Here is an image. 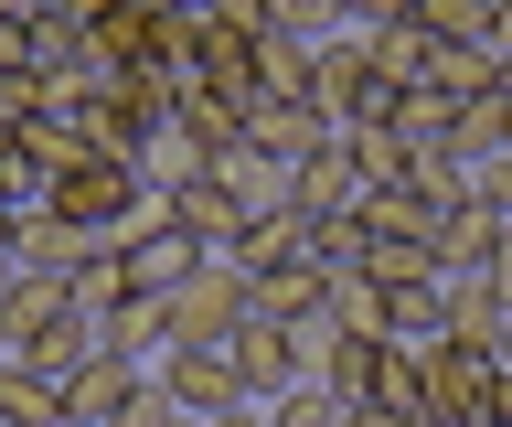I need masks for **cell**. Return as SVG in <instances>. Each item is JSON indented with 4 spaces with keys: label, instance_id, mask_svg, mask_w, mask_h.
<instances>
[{
    "label": "cell",
    "instance_id": "cell-1",
    "mask_svg": "<svg viewBox=\"0 0 512 427\" xmlns=\"http://www.w3.org/2000/svg\"><path fill=\"white\" fill-rule=\"evenodd\" d=\"M310 107H320V129H384V118H395V86L374 75L363 33L310 43Z\"/></svg>",
    "mask_w": 512,
    "mask_h": 427
},
{
    "label": "cell",
    "instance_id": "cell-2",
    "mask_svg": "<svg viewBox=\"0 0 512 427\" xmlns=\"http://www.w3.org/2000/svg\"><path fill=\"white\" fill-rule=\"evenodd\" d=\"M160 385L182 417H224V406H246V374H235V342H171L160 353Z\"/></svg>",
    "mask_w": 512,
    "mask_h": 427
},
{
    "label": "cell",
    "instance_id": "cell-3",
    "mask_svg": "<svg viewBox=\"0 0 512 427\" xmlns=\"http://www.w3.org/2000/svg\"><path fill=\"white\" fill-rule=\"evenodd\" d=\"M214 182L235 193V214H246V225H256V214H299V161H278V150H256L246 129H235V139L214 150Z\"/></svg>",
    "mask_w": 512,
    "mask_h": 427
},
{
    "label": "cell",
    "instance_id": "cell-4",
    "mask_svg": "<svg viewBox=\"0 0 512 427\" xmlns=\"http://www.w3.org/2000/svg\"><path fill=\"white\" fill-rule=\"evenodd\" d=\"M235 310H246V267H235V257H203L182 289H171V342H224Z\"/></svg>",
    "mask_w": 512,
    "mask_h": 427
},
{
    "label": "cell",
    "instance_id": "cell-5",
    "mask_svg": "<svg viewBox=\"0 0 512 427\" xmlns=\"http://www.w3.org/2000/svg\"><path fill=\"white\" fill-rule=\"evenodd\" d=\"M416 363H427V417H448V427H480V417H491V385H502V363H491V353L438 342V353H416Z\"/></svg>",
    "mask_w": 512,
    "mask_h": 427
},
{
    "label": "cell",
    "instance_id": "cell-6",
    "mask_svg": "<svg viewBox=\"0 0 512 427\" xmlns=\"http://www.w3.org/2000/svg\"><path fill=\"white\" fill-rule=\"evenodd\" d=\"M160 214H171V235H182L192 257H235V235H246V214H235V193H224L214 171L182 182V193H160Z\"/></svg>",
    "mask_w": 512,
    "mask_h": 427
},
{
    "label": "cell",
    "instance_id": "cell-7",
    "mask_svg": "<svg viewBox=\"0 0 512 427\" xmlns=\"http://www.w3.org/2000/svg\"><path fill=\"white\" fill-rule=\"evenodd\" d=\"M502 214H491V203H448L438 214V235H427V267H438V278H480V267L502 257Z\"/></svg>",
    "mask_w": 512,
    "mask_h": 427
},
{
    "label": "cell",
    "instance_id": "cell-8",
    "mask_svg": "<svg viewBox=\"0 0 512 427\" xmlns=\"http://www.w3.org/2000/svg\"><path fill=\"white\" fill-rule=\"evenodd\" d=\"M256 43H267V33H235V22H214V11H203V33H192V86H214V97L256 107Z\"/></svg>",
    "mask_w": 512,
    "mask_h": 427
},
{
    "label": "cell",
    "instance_id": "cell-9",
    "mask_svg": "<svg viewBox=\"0 0 512 427\" xmlns=\"http://www.w3.org/2000/svg\"><path fill=\"white\" fill-rule=\"evenodd\" d=\"M224 342H235V374H246V395H256V406L299 385V353H288V331H278V321L235 310V331H224Z\"/></svg>",
    "mask_w": 512,
    "mask_h": 427
},
{
    "label": "cell",
    "instance_id": "cell-10",
    "mask_svg": "<svg viewBox=\"0 0 512 427\" xmlns=\"http://www.w3.org/2000/svg\"><path fill=\"white\" fill-rule=\"evenodd\" d=\"M11 257H22L32 278H75L86 257H107V235L64 225V214H22V235H11Z\"/></svg>",
    "mask_w": 512,
    "mask_h": 427
},
{
    "label": "cell",
    "instance_id": "cell-11",
    "mask_svg": "<svg viewBox=\"0 0 512 427\" xmlns=\"http://www.w3.org/2000/svg\"><path fill=\"white\" fill-rule=\"evenodd\" d=\"M128 395H139V363L96 353L86 374H64V427H118V417H128Z\"/></svg>",
    "mask_w": 512,
    "mask_h": 427
},
{
    "label": "cell",
    "instance_id": "cell-12",
    "mask_svg": "<svg viewBox=\"0 0 512 427\" xmlns=\"http://www.w3.org/2000/svg\"><path fill=\"white\" fill-rule=\"evenodd\" d=\"M352 203H363V161H352V129H331L299 161V214H352Z\"/></svg>",
    "mask_w": 512,
    "mask_h": 427
},
{
    "label": "cell",
    "instance_id": "cell-13",
    "mask_svg": "<svg viewBox=\"0 0 512 427\" xmlns=\"http://www.w3.org/2000/svg\"><path fill=\"white\" fill-rule=\"evenodd\" d=\"M118 267H128V289H139V299H171V289H182V278H192L203 257H192L182 235H171V214H160L150 235H128V246H118Z\"/></svg>",
    "mask_w": 512,
    "mask_h": 427
},
{
    "label": "cell",
    "instance_id": "cell-14",
    "mask_svg": "<svg viewBox=\"0 0 512 427\" xmlns=\"http://www.w3.org/2000/svg\"><path fill=\"white\" fill-rule=\"evenodd\" d=\"M246 139H256V150H278V161H310L331 129H320L310 97H256V107H246Z\"/></svg>",
    "mask_w": 512,
    "mask_h": 427
},
{
    "label": "cell",
    "instance_id": "cell-15",
    "mask_svg": "<svg viewBox=\"0 0 512 427\" xmlns=\"http://www.w3.org/2000/svg\"><path fill=\"white\" fill-rule=\"evenodd\" d=\"M438 321H448V342L491 353V342H502V299H491V278H438Z\"/></svg>",
    "mask_w": 512,
    "mask_h": 427
},
{
    "label": "cell",
    "instance_id": "cell-16",
    "mask_svg": "<svg viewBox=\"0 0 512 427\" xmlns=\"http://www.w3.org/2000/svg\"><path fill=\"white\" fill-rule=\"evenodd\" d=\"M54 321H64V278H32L22 267V278L0 289V353H22L32 331H54Z\"/></svg>",
    "mask_w": 512,
    "mask_h": 427
},
{
    "label": "cell",
    "instance_id": "cell-17",
    "mask_svg": "<svg viewBox=\"0 0 512 427\" xmlns=\"http://www.w3.org/2000/svg\"><path fill=\"white\" fill-rule=\"evenodd\" d=\"M235 267H310V214H256L246 235H235Z\"/></svg>",
    "mask_w": 512,
    "mask_h": 427
},
{
    "label": "cell",
    "instance_id": "cell-18",
    "mask_svg": "<svg viewBox=\"0 0 512 427\" xmlns=\"http://www.w3.org/2000/svg\"><path fill=\"white\" fill-rule=\"evenodd\" d=\"M363 54H374V75L395 86V97H406V86H427V54H438V43L416 33V11H406V22H384V33H363Z\"/></svg>",
    "mask_w": 512,
    "mask_h": 427
},
{
    "label": "cell",
    "instance_id": "cell-19",
    "mask_svg": "<svg viewBox=\"0 0 512 427\" xmlns=\"http://www.w3.org/2000/svg\"><path fill=\"white\" fill-rule=\"evenodd\" d=\"M0 427H64V385L32 363H0Z\"/></svg>",
    "mask_w": 512,
    "mask_h": 427
},
{
    "label": "cell",
    "instance_id": "cell-20",
    "mask_svg": "<svg viewBox=\"0 0 512 427\" xmlns=\"http://www.w3.org/2000/svg\"><path fill=\"white\" fill-rule=\"evenodd\" d=\"M246 310H256V321H299V310H320V267H256Z\"/></svg>",
    "mask_w": 512,
    "mask_h": 427
},
{
    "label": "cell",
    "instance_id": "cell-21",
    "mask_svg": "<svg viewBox=\"0 0 512 427\" xmlns=\"http://www.w3.org/2000/svg\"><path fill=\"white\" fill-rule=\"evenodd\" d=\"M171 129H182V139H203V150H224V139L246 129V107H235V97H214V86H192V75H182V97H171Z\"/></svg>",
    "mask_w": 512,
    "mask_h": 427
},
{
    "label": "cell",
    "instance_id": "cell-22",
    "mask_svg": "<svg viewBox=\"0 0 512 427\" xmlns=\"http://www.w3.org/2000/svg\"><path fill=\"white\" fill-rule=\"evenodd\" d=\"M363 406H384V417H416V406H427V363H416L406 342H384V353H374V395H363Z\"/></svg>",
    "mask_w": 512,
    "mask_h": 427
},
{
    "label": "cell",
    "instance_id": "cell-23",
    "mask_svg": "<svg viewBox=\"0 0 512 427\" xmlns=\"http://www.w3.org/2000/svg\"><path fill=\"white\" fill-rule=\"evenodd\" d=\"M363 257H374L363 214H310V267H320V278H352Z\"/></svg>",
    "mask_w": 512,
    "mask_h": 427
},
{
    "label": "cell",
    "instance_id": "cell-24",
    "mask_svg": "<svg viewBox=\"0 0 512 427\" xmlns=\"http://www.w3.org/2000/svg\"><path fill=\"white\" fill-rule=\"evenodd\" d=\"M374 353H384L374 331H342V342H331V363H320L310 385H331L342 406H363V395H374Z\"/></svg>",
    "mask_w": 512,
    "mask_h": 427
},
{
    "label": "cell",
    "instance_id": "cell-25",
    "mask_svg": "<svg viewBox=\"0 0 512 427\" xmlns=\"http://www.w3.org/2000/svg\"><path fill=\"white\" fill-rule=\"evenodd\" d=\"M427 86H438V97H491V54H480V43H438V54H427Z\"/></svg>",
    "mask_w": 512,
    "mask_h": 427
},
{
    "label": "cell",
    "instance_id": "cell-26",
    "mask_svg": "<svg viewBox=\"0 0 512 427\" xmlns=\"http://www.w3.org/2000/svg\"><path fill=\"white\" fill-rule=\"evenodd\" d=\"M320 310H331L342 331H374V342H384V289L363 278V267H352V278H320Z\"/></svg>",
    "mask_w": 512,
    "mask_h": 427
},
{
    "label": "cell",
    "instance_id": "cell-27",
    "mask_svg": "<svg viewBox=\"0 0 512 427\" xmlns=\"http://www.w3.org/2000/svg\"><path fill=\"white\" fill-rule=\"evenodd\" d=\"M256 97H310V43H288V33L256 43Z\"/></svg>",
    "mask_w": 512,
    "mask_h": 427
},
{
    "label": "cell",
    "instance_id": "cell-28",
    "mask_svg": "<svg viewBox=\"0 0 512 427\" xmlns=\"http://www.w3.org/2000/svg\"><path fill=\"white\" fill-rule=\"evenodd\" d=\"M427 43H491V0H416Z\"/></svg>",
    "mask_w": 512,
    "mask_h": 427
},
{
    "label": "cell",
    "instance_id": "cell-29",
    "mask_svg": "<svg viewBox=\"0 0 512 427\" xmlns=\"http://www.w3.org/2000/svg\"><path fill=\"white\" fill-rule=\"evenodd\" d=\"M64 299H75V310H118V299H128V267H118V246L75 267V278H64Z\"/></svg>",
    "mask_w": 512,
    "mask_h": 427
},
{
    "label": "cell",
    "instance_id": "cell-30",
    "mask_svg": "<svg viewBox=\"0 0 512 427\" xmlns=\"http://www.w3.org/2000/svg\"><path fill=\"white\" fill-rule=\"evenodd\" d=\"M267 427H342V395L331 385H288V395H267Z\"/></svg>",
    "mask_w": 512,
    "mask_h": 427
},
{
    "label": "cell",
    "instance_id": "cell-31",
    "mask_svg": "<svg viewBox=\"0 0 512 427\" xmlns=\"http://www.w3.org/2000/svg\"><path fill=\"white\" fill-rule=\"evenodd\" d=\"M363 278H374V289H416V278H438V267H427V246H395V235H374Z\"/></svg>",
    "mask_w": 512,
    "mask_h": 427
},
{
    "label": "cell",
    "instance_id": "cell-32",
    "mask_svg": "<svg viewBox=\"0 0 512 427\" xmlns=\"http://www.w3.org/2000/svg\"><path fill=\"white\" fill-rule=\"evenodd\" d=\"M267 33H288V43H331L342 22H331V0H267Z\"/></svg>",
    "mask_w": 512,
    "mask_h": 427
},
{
    "label": "cell",
    "instance_id": "cell-33",
    "mask_svg": "<svg viewBox=\"0 0 512 427\" xmlns=\"http://www.w3.org/2000/svg\"><path fill=\"white\" fill-rule=\"evenodd\" d=\"M22 118H43V75H32V65H0V129H22Z\"/></svg>",
    "mask_w": 512,
    "mask_h": 427
},
{
    "label": "cell",
    "instance_id": "cell-34",
    "mask_svg": "<svg viewBox=\"0 0 512 427\" xmlns=\"http://www.w3.org/2000/svg\"><path fill=\"white\" fill-rule=\"evenodd\" d=\"M118 427H182L171 385H160V374H139V395H128V417H118Z\"/></svg>",
    "mask_w": 512,
    "mask_h": 427
},
{
    "label": "cell",
    "instance_id": "cell-35",
    "mask_svg": "<svg viewBox=\"0 0 512 427\" xmlns=\"http://www.w3.org/2000/svg\"><path fill=\"white\" fill-rule=\"evenodd\" d=\"M416 0H331V22H342V33H384V22H406Z\"/></svg>",
    "mask_w": 512,
    "mask_h": 427
},
{
    "label": "cell",
    "instance_id": "cell-36",
    "mask_svg": "<svg viewBox=\"0 0 512 427\" xmlns=\"http://www.w3.org/2000/svg\"><path fill=\"white\" fill-rule=\"evenodd\" d=\"M470 203H491V214L512 225V161H480V171H470Z\"/></svg>",
    "mask_w": 512,
    "mask_h": 427
},
{
    "label": "cell",
    "instance_id": "cell-37",
    "mask_svg": "<svg viewBox=\"0 0 512 427\" xmlns=\"http://www.w3.org/2000/svg\"><path fill=\"white\" fill-rule=\"evenodd\" d=\"M214 22H235V33H267V0H214Z\"/></svg>",
    "mask_w": 512,
    "mask_h": 427
},
{
    "label": "cell",
    "instance_id": "cell-38",
    "mask_svg": "<svg viewBox=\"0 0 512 427\" xmlns=\"http://www.w3.org/2000/svg\"><path fill=\"white\" fill-rule=\"evenodd\" d=\"M480 278H491V299H502V321H512V235H502V257L480 267Z\"/></svg>",
    "mask_w": 512,
    "mask_h": 427
},
{
    "label": "cell",
    "instance_id": "cell-39",
    "mask_svg": "<svg viewBox=\"0 0 512 427\" xmlns=\"http://www.w3.org/2000/svg\"><path fill=\"white\" fill-rule=\"evenodd\" d=\"M480 54H491V65L512 54V0H491V43H480Z\"/></svg>",
    "mask_w": 512,
    "mask_h": 427
},
{
    "label": "cell",
    "instance_id": "cell-40",
    "mask_svg": "<svg viewBox=\"0 0 512 427\" xmlns=\"http://www.w3.org/2000/svg\"><path fill=\"white\" fill-rule=\"evenodd\" d=\"M203 427H267V406L246 395V406H224V417H203Z\"/></svg>",
    "mask_w": 512,
    "mask_h": 427
},
{
    "label": "cell",
    "instance_id": "cell-41",
    "mask_svg": "<svg viewBox=\"0 0 512 427\" xmlns=\"http://www.w3.org/2000/svg\"><path fill=\"white\" fill-rule=\"evenodd\" d=\"M342 427H395V417H384V406H342Z\"/></svg>",
    "mask_w": 512,
    "mask_h": 427
},
{
    "label": "cell",
    "instance_id": "cell-42",
    "mask_svg": "<svg viewBox=\"0 0 512 427\" xmlns=\"http://www.w3.org/2000/svg\"><path fill=\"white\" fill-rule=\"evenodd\" d=\"M160 11H182V22H203V11H214V0H160Z\"/></svg>",
    "mask_w": 512,
    "mask_h": 427
},
{
    "label": "cell",
    "instance_id": "cell-43",
    "mask_svg": "<svg viewBox=\"0 0 512 427\" xmlns=\"http://www.w3.org/2000/svg\"><path fill=\"white\" fill-rule=\"evenodd\" d=\"M491 417H512V374H502V385H491Z\"/></svg>",
    "mask_w": 512,
    "mask_h": 427
},
{
    "label": "cell",
    "instance_id": "cell-44",
    "mask_svg": "<svg viewBox=\"0 0 512 427\" xmlns=\"http://www.w3.org/2000/svg\"><path fill=\"white\" fill-rule=\"evenodd\" d=\"M491 97H512V54H502V65H491Z\"/></svg>",
    "mask_w": 512,
    "mask_h": 427
},
{
    "label": "cell",
    "instance_id": "cell-45",
    "mask_svg": "<svg viewBox=\"0 0 512 427\" xmlns=\"http://www.w3.org/2000/svg\"><path fill=\"white\" fill-rule=\"evenodd\" d=\"M491 363H502V374H512V321H502V342H491Z\"/></svg>",
    "mask_w": 512,
    "mask_h": 427
},
{
    "label": "cell",
    "instance_id": "cell-46",
    "mask_svg": "<svg viewBox=\"0 0 512 427\" xmlns=\"http://www.w3.org/2000/svg\"><path fill=\"white\" fill-rule=\"evenodd\" d=\"M22 11H32V22H43V11H75V0H22Z\"/></svg>",
    "mask_w": 512,
    "mask_h": 427
},
{
    "label": "cell",
    "instance_id": "cell-47",
    "mask_svg": "<svg viewBox=\"0 0 512 427\" xmlns=\"http://www.w3.org/2000/svg\"><path fill=\"white\" fill-rule=\"evenodd\" d=\"M11 161H22V139H11V129H0V171H11Z\"/></svg>",
    "mask_w": 512,
    "mask_h": 427
},
{
    "label": "cell",
    "instance_id": "cell-48",
    "mask_svg": "<svg viewBox=\"0 0 512 427\" xmlns=\"http://www.w3.org/2000/svg\"><path fill=\"white\" fill-rule=\"evenodd\" d=\"M395 427H448V417H427V406H416V417H395Z\"/></svg>",
    "mask_w": 512,
    "mask_h": 427
},
{
    "label": "cell",
    "instance_id": "cell-49",
    "mask_svg": "<svg viewBox=\"0 0 512 427\" xmlns=\"http://www.w3.org/2000/svg\"><path fill=\"white\" fill-rule=\"evenodd\" d=\"M11 278H22V257H0V289H11Z\"/></svg>",
    "mask_w": 512,
    "mask_h": 427
},
{
    "label": "cell",
    "instance_id": "cell-50",
    "mask_svg": "<svg viewBox=\"0 0 512 427\" xmlns=\"http://www.w3.org/2000/svg\"><path fill=\"white\" fill-rule=\"evenodd\" d=\"M0 363H11V353H0Z\"/></svg>",
    "mask_w": 512,
    "mask_h": 427
}]
</instances>
